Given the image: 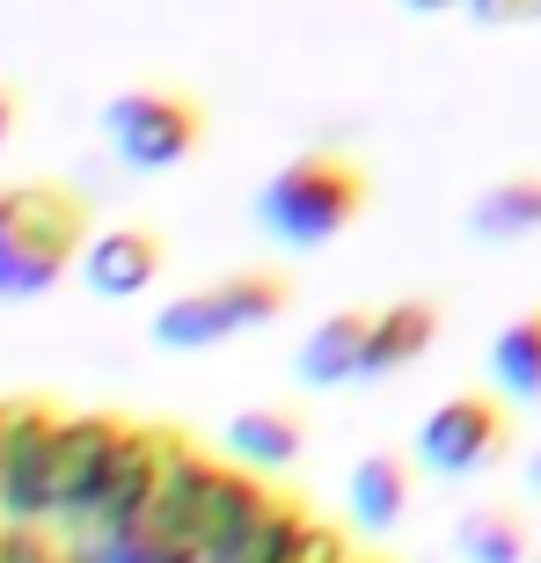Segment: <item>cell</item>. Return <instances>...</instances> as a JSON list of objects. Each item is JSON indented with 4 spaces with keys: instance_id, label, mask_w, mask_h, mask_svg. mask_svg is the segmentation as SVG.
Instances as JSON below:
<instances>
[{
    "instance_id": "6da1fadb",
    "label": "cell",
    "mask_w": 541,
    "mask_h": 563,
    "mask_svg": "<svg viewBox=\"0 0 541 563\" xmlns=\"http://www.w3.org/2000/svg\"><path fill=\"white\" fill-rule=\"evenodd\" d=\"M366 206H374V176H366L352 154H336V146L292 154L264 184V198H256L264 228L278 234L286 250H322V242H336Z\"/></svg>"
},
{
    "instance_id": "7a4b0ae2",
    "label": "cell",
    "mask_w": 541,
    "mask_h": 563,
    "mask_svg": "<svg viewBox=\"0 0 541 563\" xmlns=\"http://www.w3.org/2000/svg\"><path fill=\"white\" fill-rule=\"evenodd\" d=\"M88 250V206L66 184H22L15 220L0 228V300L52 292Z\"/></svg>"
},
{
    "instance_id": "3957f363",
    "label": "cell",
    "mask_w": 541,
    "mask_h": 563,
    "mask_svg": "<svg viewBox=\"0 0 541 563\" xmlns=\"http://www.w3.org/2000/svg\"><path fill=\"white\" fill-rule=\"evenodd\" d=\"M292 308V278L286 272H234L212 278L198 292H176L162 314H154V344L162 352H212L242 330H264Z\"/></svg>"
},
{
    "instance_id": "277c9868",
    "label": "cell",
    "mask_w": 541,
    "mask_h": 563,
    "mask_svg": "<svg viewBox=\"0 0 541 563\" xmlns=\"http://www.w3.org/2000/svg\"><path fill=\"white\" fill-rule=\"evenodd\" d=\"M103 140L125 168H176L206 146V103L184 88H125L103 110Z\"/></svg>"
},
{
    "instance_id": "5b68a950",
    "label": "cell",
    "mask_w": 541,
    "mask_h": 563,
    "mask_svg": "<svg viewBox=\"0 0 541 563\" xmlns=\"http://www.w3.org/2000/svg\"><path fill=\"white\" fill-rule=\"evenodd\" d=\"M512 454V410L498 396H446L432 418L417 424V461L432 476H483Z\"/></svg>"
},
{
    "instance_id": "8992f818",
    "label": "cell",
    "mask_w": 541,
    "mask_h": 563,
    "mask_svg": "<svg viewBox=\"0 0 541 563\" xmlns=\"http://www.w3.org/2000/svg\"><path fill=\"white\" fill-rule=\"evenodd\" d=\"M59 432H66L59 410L8 402V424H0V520H52Z\"/></svg>"
},
{
    "instance_id": "52a82bcc",
    "label": "cell",
    "mask_w": 541,
    "mask_h": 563,
    "mask_svg": "<svg viewBox=\"0 0 541 563\" xmlns=\"http://www.w3.org/2000/svg\"><path fill=\"white\" fill-rule=\"evenodd\" d=\"M125 439H132L125 418H103V410L66 418V432H59V476H52V527H59V534H81V527L96 520V505H103L110 476H118Z\"/></svg>"
},
{
    "instance_id": "ba28073f",
    "label": "cell",
    "mask_w": 541,
    "mask_h": 563,
    "mask_svg": "<svg viewBox=\"0 0 541 563\" xmlns=\"http://www.w3.org/2000/svg\"><path fill=\"white\" fill-rule=\"evenodd\" d=\"M168 250H162V234L154 228H103V234H88V250H81V278L96 300H132V292H146L154 278H162Z\"/></svg>"
},
{
    "instance_id": "9c48e42d",
    "label": "cell",
    "mask_w": 541,
    "mask_h": 563,
    "mask_svg": "<svg viewBox=\"0 0 541 563\" xmlns=\"http://www.w3.org/2000/svg\"><path fill=\"white\" fill-rule=\"evenodd\" d=\"M366 336H374V308H336V314H322V322L300 336L292 374L308 380V388H344V380L366 374Z\"/></svg>"
},
{
    "instance_id": "30bf717a",
    "label": "cell",
    "mask_w": 541,
    "mask_h": 563,
    "mask_svg": "<svg viewBox=\"0 0 541 563\" xmlns=\"http://www.w3.org/2000/svg\"><path fill=\"white\" fill-rule=\"evenodd\" d=\"M270 505L278 498H270L250 468H228V461H220V468H212V490H206V563H228L234 549L270 520Z\"/></svg>"
},
{
    "instance_id": "8fae6325",
    "label": "cell",
    "mask_w": 541,
    "mask_h": 563,
    "mask_svg": "<svg viewBox=\"0 0 541 563\" xmlns=\"http://www.w3.org/2000/svg\"><path fill=\"white\" fill-rule=\"evenodd\" d=\"M439 344V308L432 300H417V292H402V300H388V308H374V336H366V374L358 380H380V374H402V366H417V358Z\"/></svg>"
},
{
    "instance_id": "7c38bea8",
    "label": "cell",
    "mask_w": 541,
    "mask_h": 563,
    "mask_svg": "<svg viewBox=\"0 0 541 563\" xmlns=\"http://www.w3.org/2000/svg\"><path fill=\"white\" fill-rule=\"evenodd\" d=\"M468 234L490 242V250L541 234V168H520V176H498L490 190H476V206H468Z\"/></svg>"
},
{
    "instance_id": "4fadbf2b",
    "label": "cell",
    "mask_w": 541,
    "mask_h": 563,
    "mask_svg": "<svg viewBox=\"0 0 541 563\" xmlns=\"http://www.w3.org/2000/svg\"><path fill=\"white\" fill-rule=\"evenodd\" d=\"M344 505H352V527H366V534L402 527V512H410V468L396 454H366L344 476Z\"/></svg>"
},
{
    "instance_id": "5bb4252c",
    "label": "cell",
    "mask_w": 541,
    "mask_h": 563,
    "mask_svg": "<svg viewBox=\"0 0 541 563\" xmlns=\"http://www.w3.org/2000/svg\"><path fill=\"white\" fill-rule=\"evenodd\" d=\"M228 446L242 468H292L308 454V418H292V410H242L228 424Z\"/></svg>"
},
{
    "instance_id": "9a60e30c",
    "label": "cell",
    "mask_w": 541,
    "mask_h": 563,
    "mask_svg": "<svg viewBox=\"0 0 541 563\" xmlns=\"http://www.w3.org/2000/svg\"><path fill=\"white\" fill-rule=\"evenodd\" d=\"M490 380H498L505 402H527V410L541 402V308L512 314L498 330V344H490Z\"/></svg>"
},
{
    "instance_id": "2e32d148",
    "label": "cell",
    "mask_w": 541,
    "mask_h": 563,
    "mask_svg": "<svg viewBox=\"0 0 541 563\" xmlns=\"http://www.w3.org/2000/svg\"><path fill=\"white\" fill-rule=\"evenodd\" d=\"M454 549L461 563H527V520L512 505H476V512H461Z\"/></svg>"
},
{
    "instance_id": "e0dca14e",
    "label": "cell",
    "mask_w": 541,
    "mask_h": 563,
    "mask_svg": "<svg viewBox=\"0 0 541 563\" xmlns=\"http://www.w3.org/2000/svg\"><path fill=\"white\" fill-rule=\"evenodd\" d=\"M0 563H81L74 542L44 520H0Z\"/></svg>"
},
{
    "instance_id": "ac0fdd59",
    "label": "cell",
    "mask_w": 541,
    "mask_h": 563,
    "mask_svg": "<svg viewBox=\"0 0 541 563\" xmlns=\"http://www.w3.org/2000/svg\"><path fill=\"white\" fill-rule=\"evenodd\" d=\"M15 125H22V96H15L8 81H0V146L15 140Z\"/></svg>"
},
{
    "instance_id": "d6986e66",
    "label": "cell",
    "mask_w": 541,
    "mask_h": 563,
    "mask_svg": "<svg viewBox=\"0 0 541 563\" xmlns=\"http://www.w3.org/2000/svg\"><path fill=\"white\" fill-rule=\"evenodd\" d=\"M15 206H22V184H0V228L15 220Z\"/></svg>"
},
{
    "instance_id": "ffe728a7",
    "label": "cell",
    "mask_w": 541,
    "mask_h": 563,
    "mask_svg": "<svg viewBox=\"0 0 541 563\" xmlns=\"http://www.w3.org/2000/svg\"><path fill=\"white\" fill-rule=\"evenodd\" d=\"M527 483H534V490H541V454H534V461H527Z\"/></svg>"
},
{
    "instance_id": "44dd1931",
    "label": "cell",
    "mask_w": 541,
    "mask_h": 563,
    "mask_svg": "<svg viewBox=\"0 0 541 563\" xmlns=\"http://www.w3.org/2000/svg\"><path fill=\"white\" fill-rule=\"evenodd\" d=\"M410 8H446V0H410Z\"/></svg>"
},
{
    "instance_id": "7402d4cb",
    "label": "cell",
    "mask_w": 541,
    "mask_h": 563,
    "mask_svg": "<svg viewBox=\"0 0 541 563\" xmlns=\"http://www.w3.org/2000/svg\"><path fill=\"white\" fill-rule=\"evenodd\" d=\"M0 424H8V402H0Z\"/></svg>"
},
{
    "instance_id": "603a6c76",
    "label": "cell",
    "mask_w": 541,
    "mask_h": 563,
    "mask_svg": "<svg viewBox=\"0 0 541 563\" xmlns=\"http://www.w3.org/2000/svg\"><path fill=\"white\" fill-rule=\"evenodd\" d=\"M534 563H541V556H534Z\"/></svg>"
}]
</instances>
